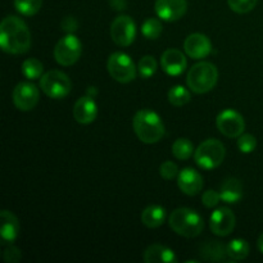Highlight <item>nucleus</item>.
<instances>
[{
	"instance_id": "nucleus-1",
	"label": "nucleus",
	"mask_w": 263,
	"mask_h": 263,
	"mask_svg": "<svg viewBox=\"0 0 263 263\" xmlns=\"http://www.w3.org/2000/svg\"><path fill=\"white\" fill-rule=\"evenodd\" d=\"M0 46L5 53L23 54L31 48V32L27 25L15 15H8L0 25Z\"/></svg>"
},
{
	"instance_id": "nucleus-2",
	"label": "nucleus",
	"mask_w": 263,
	"mask_h": 263,
	"mask_svg": "<svg viewBox=\"0 0 263 263\" xmlns=\"http://www.w3.org/2000/svg\"><path fill=\"white\" fill-rule=\"evenodd\" d=\"M133 127L139 140L144 144L158 143L166 131L161 117L151 109H141L136 112L133 120Z\"/></svg>"
},
{
	"instance_id": "nucleus-3",
	"label": "nucleus",
	"mask_w": 263,
	"mask_h": 263,
	"mask_svg": "<svg viewBox=\"0 0 263 263\" xmlns=\"http://www.w3.org/2000/svg\"><path fill=\"white\" fill-rule=\"evenodd\" d=\"M168 223L172 230L184 238H197L204 229V221L199 213L190 208H177L171 213Z\"/></svg>"
},
{
	"instance_id": "nucleus-4",
	"label": "nucleus",
	"mask_w": 263,
	"mask_h": 263,
	"mask_svg": "<svg viewBox=\"0 0 263 263\" xmlns=\"http://www.w3.org/2000/svg\"><path fill=\"white\" fill-rule=\"evenodd\" d=\"M218 71L210 62H199L189 69L186 82L189 89L195 94H205L217 85Z\"/></svg>"
},
{
	"instance_id": "nucleus-5",
	"label": "nucleus",
	"mask_w": 263,
	"mask_h": 263,
	"mask_svg": "<svg viewBox=\"0 0 263 263\" xmlns=\"http://www.w3.org/2000/svg\"><path fill=\"white\" fill-rule=\"evenodd\" d=\"M226 157V149L221 141L208 139L203 141L194 153L195 163L203 170L217 168Z\"/></svg>"
},
{
	"instance_id": "nucleus-6",
	"label": "nucleus",
	"mask_w": 263,
	"mask_h": 263,
	"mask_svg": "<svg viewBox=\"0 0 263 263\" xmlns=\"http://www.w3.org/2000/svg\"><path fill=\"white\" fill-rule=\"evenodd\" d=\"M40 87L46 97L51 99H62L69 94L72 89V82L64 72L51 69L41 76Z\"/></svg>"
},
{
	"instance_id": "nucleus-7",
	"label": "nucleus",
	"mask_w": 263,
	"mask_h": 263,
	"mask_svg": "<svg viewBox=\"0 0 263 263\" xmlns=\"http://www.w3.org/2000/svg\"><path fill=\"white\" fill-rule=\"evenodd\" d=\"M108 72L113 80L121 84H128L136 77V67L133 59L125 53L116 51L108 58Z\"/></svg>"
},
{
	"instance_id": "nucleus-8",
	"label": "nucleus",
	"mask_w": 263,
	"mask_h": 263,
	"mask_svg": "<svg viewBox=\"0 0 263 263\" xmlns=\"http://www.w3.org/2000/svg\"><path fill=\"white\" fill-rule=\"evenodd\" d=\"M81 41L73 33H68L62 37L54 48V58H55L57 63L64 67L76 63L81 57Z\"/></svg>"
},
{
	"instance_id": "nucleus-9",
	"label": "nucleus",
	"mask_w": 263,
	"mask_h": 263,
	"mask_svg": "<svg viewBox=\"0 0 263 263\" xmlns=\"http://www.w3.org/2000/svg\"><path fill=\"white\" fill-rule=\"evenodd\" d=\"M110 37L118 46H130L136 37V25L128 15H118L110 25Z\"/></svg>"
},
{
	"instance_id": "nucleus-10",
	"label": "nucleus",
	"mask_w": 263,
	"mask_h": 263,
	"mask_svg": "<svg viewBox=\"0 0 263 263\" xmlns=\"http://www.w3.org/2000/svg\"><path fill=\"white\" fill-rule=\"evenodd\" d=\"M216 125L220 133L226 138H239L246 130L243 116L234 109H225L217 116Z\"/></svg>"
},
{
	"instance_id": "nucleus-11",
	"label": "nucleus",
	"mask_w": 263,
	"mask_h": 263,
	"mask_svg": "<svg viewBox=\"0 0 263 263\" xmlns=\"http://www.w3.org/2000/svg\"><path fill=\"white\" fill-rule=\"evenodd\" d=\"M40 92L32 82H20L13 90V103L17 109L28 112L37 105Z\"/></svg>"
},
{
	"instance_id": "nucleus-12",
	"label": "nucleus",
	"mask_w": 263,
	"mask_h": 263,
	"mask_svg": "<svg viewBox=\"0 0 263 263\" xmlns=\"http://www.w3.org/2000/svg\"><path fill=\"white\" fill-rule=\"evenodd\" d=\"M236 225V217L231 210L226 207L217 208L212 213L210 220V228L217 236H228L234 231Z\"/></svg>"
},
{
	"instance_id": "nucleus-13",
	"label": "nucleus",
	"mask_w": 263,
	"mask_h": 263,
	"mask_svg": "<svg viewBox=\"0 0 263 263\" xmlns=\"http://www.w3.org/2000/svg\"><path fill=\"white\" fill-rule=\"evenodd\" d=\"M157 15L166 22H175L185 15L187 10L186 0H156Z\"/></svg>"
},
{
	"instance_id": "nucleus-14",
	"label": "nucleus",
	"mask_w": 263,
	"mask_h": 263,
	"mask_svg": "<svg viewBox=\"0 0 263 263\" xmlns=\"http://www.w3.org/2000/svg\"><path fill=\"white\" fill-rule=\"evenodd\" d=\"M185 53L193 59H202L210 55L212 51V43L208 36L203 33H192L184 41Z\"/></svg>"
},
{
	"instance_id": "nucleus-15",
	"label": "nucleus",
	"mask_w": 263,
	"mask_h": 263,
	"mask_svg": "<svg viewBox=\"0 0 263 263\" xmlns=\"http://www.w3.org/2000/svg\"><path fill=\"white\" fill-rule=\"evenodd\" d=\"M186 58L177 49H168L161 57V67L170 76H179L186 68Z\"/></svg>"
},
{
	"instance_id": "nucleus-16",
	"label": "nucleus",
	"mask_w": 263,
	"mask_h": 263,
	"mask_svg": "<svg viewBox=\"0 0 263 263\" xmlns=\"http://www.w3.org/2000/svg\"><path fill=\"white\" fill-rule=\"evenodd\" d=\"M98 116V105L94 98L82 97L76 102L73 107V117L81 125H89L94 122Z\"/></svg>"
},
{
	"instance_id": "nucleus-17",
	"label": "nucleus",
	"mask_w": 263,
	"mask_h": 263,
	"mask_svg": "<svg viewBox=\"0 0 263 263\" xmlns=\"http://www.w3.org/2000/svg\"><path fill=\"white\" fill-rule=\"evenodd\" d=\"M180 190L186 195H197L203 189V177L193 168H184L177 177Z\"/></svg>"
},
{
	"instance_id": "nucleus-18",
	"label": "nucleus",
	"mask_w": 263,
	"mask_h": 263,
	"mask_svg": "<svg viewBox=\"0 0 263 263\" xmlns=\"http://www.w3.org/2000/svg\"><path fill=\"white\" fill-rule=\"evenodd\" d=\"M2 225H0V235L4 243H13L20 234V222L18 218L10 211H2Z\"/></svg>"
},
{
	"instance_id": "nucleus-19",
	"label": "nucleus",
	"mask_w": 263,
	"mask_h": 263,
	"mask_svg": "<svg viewBox=\"0 0 263 263\" xmlns=\"http://www.w3.org/2000/svg\"><path fill=\"white\" fill-rule=\"evenodd\" d=\"M199 254L204 261L225 262L228 258V246H223L221 241L210 240L203 243L199 248Z\"/></svg>"
},
{
	"instance_id": "nucleus-20",
	"label": "nucleus",
	"mask_w": 263,
	"mask_h": 263,
	"mask_svg": "<svg viewBox=\"0 0 263 263\" xmlns=\"http://www.w3.org/2000/svg\"><path fill=\"white\" fill-rule=\"evenodd\" d=\"M144 261L146 263H174L177 262L174 251L161 244H152L144 252Z\"/></svg>"
},
{
	"instance_id": "nucleus-21",
	"label": "nucleus",
	"mask_w": 263,
	"mask_h": 263,
	"mask_svg": "<svg viewBox=\"0 0 263 263\" xmlns=\"http://www.w3.org/2000/svg\"><path fill=\"white\" fill-rule=\"evenodd\" d=\"M220 195L221 200L229 203V204L239 203L243 198V184L240 182V180L230 177V179L225 180L223 184L221 185Z\"/></svg>"
},
{
	"instance_id": "nucleus-22",
	"label": "nucleus",
	"mask_w": 263,
	"mask_h": 263,
	"mask_svg": "<svg viewBox=\"0 0 263 263\" xmlns=\"http://www.w3.org/2000/svg\"><path fill=\"white\" fill-rule=\"evenodd\" d=\"M166 220V210L158 204L149 205L141 213V222L149 229H157Z\"/></svg>"
},
{
	"instance_id": "nucleus-23",
	"label": "nucleus",
	"mask_w": 263,
	"mask_h": 263,
	"mask_svg": "<svg viewBox=\"0 0 263 263\" xmlns=\"http://www.w3.org/2000/svg\"><path fill=\"white\" fill-rule=\"evenodd\" d=\"M228 256L231 261H243L249 256V244L244 239H234L228 244Z\"/></svg>"
},
{
	"instance_id": "nucleus-24",
	"label": "nucleus",
	"mask_w": 263,
	"mask_h": 263,
	"mask_svg": "<svg viewBox=\"0 0 263 263\" xmlns=\"http://www.w3.org/2000/svg\"><path fill=\"white\" fill-rule=\"evenodd\" d=\"M194 153V145L189 139L180 138L172 145V154L180 161H186Z\"/></svg>"
},
{
	"instance_id": "nucleus-25",
	"label": "nucleus",
	"mask_w": 263,
	"mask_h": 263,
	"mask_svg": "<svg viewBox=\"0 0 263 263\" xmlns=\"http://www.w3.org/2000/svg\"><path fill=\"white\" fill-rule=\"evenodd\" d=\"M192 99V95L187 91V89H185L181 85H176V86H172L168 91V100L172 105L175 107H182V105L187 104Z\"/></svg>"
},
{
	"instance_id": "nucleus-26",
	"label": "nucleus",
	"mask_w": 263,
	"mask_h": 263,
	"mask_svg": "<svg viewBox=\"0 0 263 263\" xmlns=\"http://www.w3.org/2000/svg\"><path fill=\"white\" fill-rule=\"evenodd\" d=\"M43 71H44L43 63L36 58L26 59L22 64V73L23 76L28 80L40 79L41 74H43Z\"/></svg>"
},
{
	"instance_id": "nucleus-27",
	"label": "nucleus",
	"mask_w": 263,
	"mask_h": 263,
	"mask_svg": "<svg viewBox=\"0 0 263 263\" xmlns=\"http://www.w3.org/2000/svg\"><path fill=\"white\" fill-rule=\"evenodd\" d=\"M14 7L26 17L35 15L43 7V0H14Z\"/></svg>"
},
{
	"instance_id": "nucleus-28",
	"label": "nucleus",
	"mask_w": 263,
	"mask_h": 263,
	"mask_svg": "<svg viewBox=\"0 0 263 263\" xmlns=\"http://www.w3.org/2000/svg\"><path fill=\"white\" fill-rule=\"evenodd\" d=\"M162 31H163V26H162L161 21L157 18H148L145 22L141 26V32L145 36L148 40H156L161 36Z\"/></svg>"
},
{
	"instance_id": "nucleus-29",
	"label": "nucleus",
	"mask_w": 263,
	"mask_h": 263,
	"mask_svg": "<svg viewBox=\"0 0 263 263\" xmlns=\"http://www.w3.org/2000/svg\"><path fill=\"white\" fill-rule=\"evenodd\" d=\"M139 74L143 79H149L153 76L157 71V62L152 55H145L140 59L138 66Z\"/></svg>"
},
{
	"instance_id": "nucleus-30",
	"label": "nucleus",
	"mask_w": 263,
	"mask_h": 263,
	"mask_svg": "<svg viewBox=\"0 0 263 263\" xmlns=\"http://www.w3.org/2000/svg\"><path fill=\"white\" fill-rule=\"evenodd\" d=\"M258 0H228V4L231 10L239 14H246L254 9Z\"/></svg>"
},
{
	"instance_id": "nucleus-31",
	"label": "nucleus",
	"mask_w": 263,
	"mask_h": 263,
	"mask_svg": "<svg viewBox=\"0 0 263 263\" xmlns=\"http://www.w3.org/2000/svg\"><path fill=\"white\" fill-rule=\"evenodd\" d=\"M257 139L251 134H241L238 138V148L241 153L249 154L256 149Z\"/></svg>"
},
{
	"instance_id": "nucleus-32",
	"label": "nucleus",
	"mask_w": 263,
	"mask_h": 263,
	"mask_svg": "<svg viewBox=\"0 0 263 263\" xmlns=\"http://www.w3.org/2000/svg\"><path fill=\"white\" fill-rule=\"evenodd\" d=\"M179 168H177L176 164L171 161H167L164 163L161 164V168H159V174L163 177L164 180H172L176 177Z\"/></svg>"
},
{
	"instance_id": "nucleus-33",
	"label": "nucleus",
	"mask_w": 263,
	"mask_h": 263,
	"mask_svg": "<svg viewBox=\"0 0 263 263\" xmlns=\"http://www.w3.org/2000/svg\"><path fill=\"white\" fill-rule=\"evenodd\" d=\"M3 258H4L5 262L8 263H17L21 261L22 258V254H21V251L14 246H8L7 248L3 252Z\"/></svg>"
},
{
	"instance_id": "nucleus-34",
	"label": "nucleus",
	"mask_w": 263,
	"mask_h": 263,
	"mask_svg": "<svg viewBox=\"0 0 263 263\" xmlns=\"http://www.w3.org/2000/svg\"><path fill=\"white\" fill-rule=\"evenodd\" d=\"M221 195L220 193H216L215 190H207V192L203 193L202 195V202L203 204L207 208H213L220 203Z\"/></svg>"
},
{
	"instance_id": "nucleus-35",
	"label": "nucleus",
	"mask_w": 263,
	"mask_h": 263,
	"mask_svg": "<svg viewBox=\"0 0 263 263\" xmlns=\"http://www.w3.org/2000/svg\"><path fill=\"white\" fill-rule=\"evenodd\" d=\"M61 28L67 33H73L76 32L77 28H79V22L72 15H68V17L63 18L61 22Z\"/></svg>"
},
{
	"instance_id": "nucleus-36",
	"label": "nucleus",
	"mask_w": 263,
	"mask_h": 263,
	"mask_svg": "<svg viewBox=\"0 0 263 263\" xmlns=\"http://www.w3.org/2000/svg\"><path fill=\"white\" fill-rule=\"evenodd\" d=\"M110 5H112L113 9L116 10H121V9H125L126 5H127V2L126 0H109Z\"/></svg>"
},
{
	"instance_id": "nucleus-37",
	"label": "nucleus",
	"mask_w": 263,
	"mask_h": 263,
	"mask_svg": "<svg viewBox=\"0 0 263 263\" xmlns=\"http://www.w3.org/2000/svg\"><path fill=\"white\" fill-rule=\"evenodd\" d=\"M258 249H259V252L263 254V233L259 235V238H258Z\"/></svg>"
}]
</instances>
